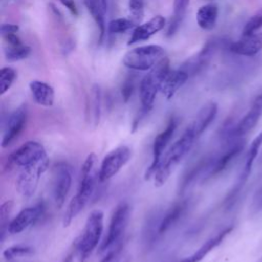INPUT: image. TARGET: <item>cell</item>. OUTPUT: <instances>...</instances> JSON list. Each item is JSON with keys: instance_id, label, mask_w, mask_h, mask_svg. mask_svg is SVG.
I'll return each instance as SVG.
<instances>
[{"instance_id": "28", "label": "cell", "mask_w": 262, "mask_h": 262, "mask_svg": "<svg viewBox=\"0 0 262 262\" xmlns=\"http://www.w3.org/2000/svg\"><path fill=\"white\" fill-rule=\"evenodd\" d=\"M4 54L8 61L21 60L27 58L31 54V47L23 44L15 45V46L8 45L4 49Z\"/></svg>"}, {"instance_id": "24", "label": "cell", "mask_w": 262, "mask_h": 262, "mask_svg": "<svg viewBox=\"0 0 262 262\" xmlns=\"http://www.w3.org/2000/svg\"><path fill=\"white\" fill-rule=\"evenodd\" d=\"M187 208L186 201H180L174 204L161 218L159 224V235H163L166 233L174 224L178 222L181 216L184 214Z\"/></svg>"}, {"instance_id": "26", "label": "cell", "mask_w": 262, "mask_h": 262, "mask_svg": "<svg viewBox=\"0 0 262 262\" xmlns=\"http://www.w3.org/2000/svg\"><path fill=\"white\" fill-rule=\"evenodd\" d=\"M212 159H203L198 164H195L193 167H190L182 176L181 181L179 182V193H183L189 185L205 171L209 172L210 165H211Z\"/></svg>"}, {"instance_id": "25", "label": "cell", "mask_w": 262, "mask_h": 262, "mask_svg": "<svg viewBox=\"0 0 262 262\" xmlns=\"http://www.w3.org/2000/svg\"><path fill=\"white\" fill-rule=\"evenodd\" d=\"M84 4L98 28V31H99L98 41L99 43H101L103 36L105 34L104 13L106 11V8L103 6L101 0H84Z\"/></svg>"}, {"instance_id": "37", "label": "cell", "mask_w": 262, "mask_h": 262, "mask_svg": "<svg viewBox=\"0 0 262 262\" xmlns=\"http://www.w3.org/2000/svg\"><path fill=\"white\" fill-rule=\"evenodd\" d=\"M123 247H124V244H123V241H122L120 244H118L114 248L110 249L107 251V254L102 258V260L100 262H113L119 256V254L122 251Z\"/></svg>"}, {"instance_id": "20", "label": "cell", "mask_w": 262, "mask_h": 262, "mask_svg": "<svg viewBox=\"0 0 262 262\" xmlns=\"http://www.w3.org/2000/svg\"><path fill=\"white\" fill-rule=\"evenodd\" d=\"M188 77V74L181 69L170 71L162 81L160 91L167 99H171L185 84Z\"/></svg>"}, {"instance_id": "40", "label": "cell", "mask_w": 262, "mask_h": 262, "mask_svg": "<svg viewBox=\"0 0 262 262\" xmlns=\"http://www.w3.org/2000/svg\"><path fill=\"white\" fill-rule=\"evenodd\" d=\"M59 2L68 8V10L75 16L78 15V8L75 0H59Z\"/></svg>"}, {"instance_id": "13", "label": "cell", "mask_w": 262, "mask_h": 262, "mask_svg": "<svg viewBox=\"0 0 262 262\" xmlns=\"http://www.w3.org/2000/svg\"><path fill=\"white\" fill-rule=\"evenodd\" d=\"M27 119L28 110L25 104L18 106L15 111H13L10 114L6 121L1 141V146L3 148L8 147L19 136V134L26 127Z\"/></svg>"}, {"instance_id": "31", "label": "cell", "mask_w": 262, "mask_h": 262, "mask_svg": "<svg viewBox=\"0 0 262 262\" xmlns=\"http://www.w3.org/2000/svg\"><path fill=\"white\" fill-rule=\"evenodd\" d=\"M16 78V72L10 67H4L0 70V94L3 95L9 90Z\"/></svg>"}, {"instance_id": "22", "label": "cell", "mask_w": 262, "mask_h": 262, "mask_svg": "<svg viewBox=\"0 0 262 262\" xmlns=\"http://www.w3.org/2000/svg\"><path fill=\"white\" fill-rule=\"evenodd\" d=\"M34 100L42 106H52L54 102V89L46 82L33 80L29 84Z\"/></svg>"}, {"instance_id": "8", "label": "cell", "mask_w": 262, "mask_h": 262, "mask_svg": "<svg viewBox=\"0 0 262 262\" xmlns=\"http://www.w3.org/2000/svg\"><path fill=\"white\" fill-rule=\"evenodd\" d=\"M131 149L127 145H120L111 150L101 161L98 170L99 182H105L115 175L129 162Z\"/></svg>"}, {"instance_id": "23", "label": "cell", "mask_w": 262, "mask_h": 262, "mask_svg": "<svg viewBox=\"0 0 262 262\" xmlns=\"http://www.w3.org/2000/svg\"><path fill=\"white\" fill-rule=\"evenodd\" d=\"M218 5L215 2H208L202 5L196 11V23L199 27L203 30L210 31L216 26L218 18Z\"/></svg>"}, {"instance_id": "19", "label": "cell", "mask_w": 262, "mask_h": 262, "mask_svg": "<svg viewBox=\"0 0 262 262\" xmlns=\"http://www.w3.org/2000/svg\"><path fill=\"white\" fill-rule=\"evenodd\" d=\"M215 48H216L215 42H208L198 54L185 60L179 69L186 72L188 76L195 75L209 62Z\"/></svg>"}, {"instance_id": "38", "label": "cell", "mask_w": 262, "mask_h": 262, "mask_svg": "<svg viewBox=\"0 0 262 262\" xmlns=\"http://www.w3.org/2000/svg\"><path fill=\"white\" fill-rule=\"evenodd\" d=\"M183 17H179L176 15H173L172 18L170 19V23L168 25V29H167V36L171 37L172 35L175 34V32L178 30L181 21H182Z\"/></svg>"}, {"instance_id": "39", "label": "cell", "mask_w": 262, "mask_h": 262, "mask_svg": "<svg viewBox=\"0 0 262 262\" xmlns=\"http://www.w3.org/2000/svg\"><path fill=\"white\" fill-rule=\"evenodd\" d=\"M18 30H19V27L14 24H2L1 28H0L2 36L9 35V34H15L18 32Z\"/></svg>"}, {"instance_id": "35", "label": "cell", "mask_w": 262, "mask_h": 262, "mask_svg": "<svg viewBox=\"0 0 262 262\" xmlns=\"http://www.w3.org/2000/svg\"><path fill=\"white\" fill-rule=\"evenodd\" d=\"M190 0H174L173 2V15L183 17Z\"/></svg>"}, {"instance_id": "5", "label": "cell", "mask_w": 262, "mask_h": 262, "mask_svg": "<svg viewBox=\"0 0 262 262\" xmlns=\"http://www.w3.org/2000/svg\"><path fill=\"white\" fill-rule=\"evenodd\" d=\"M130 219V207L127 203H120L114 210L107 234L99 247V252H106L123 241L124 233Z\"/></svg>"}, {"instance_id": "21", "label": "cell", "mask_w": 262, "mask_h": 262, "mask_svg": "<svg viewBox=\"0 0 262 262\" xmlns=\"http://www.w3.org/2000/svg\"><path fill=\"white\" fill-rule=\"evenodd\" d=\"M232 229H233V226H228L224 228L213 237L207 239L192 255L183 259L180 262H201L212 250H214L223 242V239L232 231Z\"/></svg>"}, {"instance_id": "14", "label": "cell", "mask_w": 262, "mask_h": 262, "mask_svg": "<svg viewBox=\"0 0 262 262\" xmlns=\"http://www.w3.org/2000/svg\"><path fill=\"white\" fill-rule=\"evenodd\" d=\"M43 214V206L37 205L23 209L9 223L8 232L10 234H17L32 225H34Z\"/></svg>"}, {"instance_id": "33", "label": "cell", "mask_w": 262, "mask_h": 262, "mask_svg": "<svg viewBox=\"0 0 262 262\" xmlns=\"http://www.w3.org/2000/svg\"><path fill=\"white\" fill-rule=\"evenodd\" d=\"M262 28V8L256 11L246 23L243 29V36L251 35L258 32Z\"/></svg>"}, {"instance_id": "11", "label": "cell", "mask_w": 262, "mask_h": 262, "mask_svg": "<svg viewBox=\"0 0 262 262\" xmlns=\"http://www.w3.org/2000/svg\"><path fill=\"white\" fill-rule=\"evenodd\" d=\"M48 164L49 160L47 158L38 164L23 168L16 179V188L23 196L31 198L35 193L42 175L48 168Z\"/></svg>"}, {"instance_id": "1", "label": "cell", "mask_w": 262, "mask_h": 262, "mask_svg": "<svg viewBox=\"0 0 262 262\" xmlns=\"http://www.w3.org/2000/svg\"><path fill=\"white\" fill-rule=\"evenodd\" d=\"M170 71V60L168 57L164 56L140 81L139 97L141 102V110L133 121L131 131L132 133L137 130L141 121L152 108L157 93L160 91L161 83Z\"/></svg>"}, {"instance_id": "15", "label": "cell", "mask_w": 262, "mask_h": 262, "mask_svg": "<svg viewBox=\"0 0 262 262\" xmlns=\"http://www.w3.org/2000/svg\"><path fill=\"white\" fill-rule=\"evenodd\" d=\"M245 147L244 140H234L231 144L216 159H212L210 169L208 172V177H213L223 172L229 164L241 154Z\"/></svg>"}, {"instance_id": "34", "label": "cell", "mask_w": 262, "mask_h": 262, "mask_svg": "<svg viewBox=\"0 0 262 262\" xmlns=\"http://www.w3.org/2000/svg\"><path fill=\"white\" fill-rule=\"evenodd\" d=\"M128 7L131 19L138 25L144 15V0H129Z\"/></svg>"}, {"instance_id": "36", "label": "cell", "mask_w": 262, "mask_h": 262, "mask_svg": "<svg viewBox=\"0 0 262 262\" xmlns=\"http://www.w3.org/2000/svg\"><path fill=\"white\" fill-rule=\"evenodd\" d=\"M133 90H134V81H133V79L129 78L124 82V84L122 86V90H121L122 97L125 102H127L130 99L131 95L133 93Z\"/></svg>"}, {"instance_id": "30", "label": "cell", "mask_w": 262, "mask_h": 262, "mask_svg": "<svg viewBox=\"0 0 262 262\" xmlns=\"http://www.w3.org/2000/svg\"><path fill=\"white\" fill-rule=\"evenodd\" d=\"M134 26L135 24L131 18L120 17V18H115L108 23L107 31L111 34H122L132 29Z\"/></svg>"}, {"instance_id": "3", "label": "cell", "mask_w": 262, "mask_h": 262, "mask_svg": "<svg viewBox=\"0 0 262 262\" xmlns=\"http://www.w3.org/2000/svg\"><path fill=\"white\" fill-rule=\"evenodd\" d=\"M103 217L102 211H92L86 220L81 235L76 239L75 248L80 255L81 262H85L97 247L103 230Z\"/></svg>"}, {"instance_id": "44", "label": "cell", "mask_w": 262, "mask_h": 262, "mask_svg": "<svg viewBox=\"0 0 262 262\" xmlns=\"http://www.w3.org/2000/svg\"><path fill=\"white\" fill-rule=\"evenodd\" d=\"M101 2H102V4H103V6L106 8L107 7V0H101ZM107 9V8H106Z\"/></svg>"}, {"instance_id": "42", "label": "cell", "mask_w": 262, "mask_h": 262, "mask_svg": "<svg viewBox=\"0 0 262 262\" xmlns=\"http://www.w3.org/2000/svg\"><path fill=\"white\" fill-rule=\"evenodd\" d=\"M5 42L8 44V45H11V46H15V45H19L21 44L20 42V39L15 35V34H9V35H5L3 36Z\"/></svg>"}, {"instance_id": "7", "label": "cell", "mask_w": 262, "mask_h": 262, "mask_svg": "<svg viewBox=\"0 0 262 262\" xmlns=\"http://www.w3.org/2000/svg\"><path fill=\"white\" fill-rule=\"evenodd\" d=\"M261 116H262V88L255 95L250 110L239 120V122L234 126H231L224 130L225 138L229 140H236L237 138L246 135L257 125Z\"/></svg>"}, {"instance_id": "29", "label": "cell", "mask_w": 262, "mask_h": 262, "mask_svg": "<svg viewBox=\"0 0 262 262\" xmlns=\"http://www.w3.org/2000/svg\"><path fill=\"white\" fill-rule=\"evenodd\" d=\"M35 253L34 249L30 246H24V245H14L3 252V257L6 260H12L19 257H29L32 256Z\"/></svg>"}, {"instance_id": "32", "label": "cell", "mask_w": 262, "mask_h": 262, "mask_svg": "<svg viewBox=\"0 0 262 262\" xmlns=\"http://www.w3.org/2000/svg\"><path fill=\"white\" fill-rule=\"evenodd\" d=\"M100 101H101L100 88L99 86L94 85L91 91V112H92V121H93L94 127L98 125L99 119H100Z\"/></svg>"}, {"instance_id": "4", "label": "cell", "mask_w": 262, "mask_h": 262, "mask_svg": "<svg viewBox=\"0 0 262 262\" xmlns=\"http://www.w3.org/2000/svg\"><path fill=\"white\" fill-rule=\"evenodd\" d=\"M165 50L157 44L144 45L129 50L123 56V64L134 71H149L163 57Z\"/></svg>"}, {"instance_id": "43", "label": "cell", "mask_w": 262, "mask_h": 262, "mask_svg": "<svg viewBox=\"0 0 262 262\" xmlns=\"http://www.w3.org/2000/svg\"><path fill=\"white\" fill-rule=\"evenodd\" d=\"M73 259H74V254H73V252H72V253H70L69 255H67V256L64 257V259L62 260V262H73Z\"/></svg>"}, {"instance_id": "10", "label": "cell", "mask_w": 262, "mask_h": 262, "mask_svg": "<svg viewBox=\"0 0 262 262\" xmlns=\"http://www.w3.org/2000/svg\"><path fill=\"white\" fill-rule=\"evenodd\" d=\"M177 125H178V120L175 117H171L165 129L156 136L152 144V160L144 174L145 180H149L151 177H154L158 169V166L160 164V161L163 157V154L176 131Z\"/></svg>"}, {"instance_id": "41", "label": "cell", "mask_w": 262, "mask_h": 262, "mask_svg": "<svg viewBox=\"0 0 262 262\" xmlns=\"http://www.w3.org/2000/svg\"><path fill=\"white\" fill-rule=\"evenodd\" d=\"M253 206L255 210H259L262 208V186L257 190L253 198Z\"/></svg>"}, {"instance_id": "27", "label": "cell", "mask_w": 262, "mask_h": 262, "mask_svg": "<svg viewBox=\"0 0 262 262\" xmlns=\"http://www.w3.org/2000/svg\"><path fill=\"white\" fill-rule=\"evenodd\" d=\"M13 208V202L11 200L5 201L0 206V241L3 242L6 232L8 233L9 225V216Z\"/></svg>"}, {"instance_id": "12", "label": "cell", "mask_w": 262, "mask_h": 262, "mask_svg": "<svg viewBox=\"0 0 262 262\" xmlns=\"http://www.w3.org/2000/svg\"><path fill=\"white\" fill-rule=\"evenodd\" d=\"M261 145H262V130L252 141V143L250 145V148H249V150L246 155V160H245L244 167H243V169H242V171H241L232 189L229 191V193L227 194V196L225 199V203L228 206L231 205V203L235 199L236 194L241 191V189L243 188V186L247 182V180H248V178L251 174V171H252V168H253V165H254V161H255V159L258 155V151H259Z\"/></svg>"}, {"instance_id": "9", "label": "cell", "mask_w": 262, "mask_h": 262, "mask_svg": "<svg viewBox=\"0 0 262 262\" xmlns=\"http://www.w3.org/2000/svg\"><path fill=\"white\" fill-rule=\"evenodd\" d=\"M51 184L55 205L60 209L72 186V167L67 162H58L53 166Z\"/></svg>"}, {"instance_id": "2", "label": "cell", "mask_w": 262, "mask_h": 262, "mask_svg": "<svg viewBox=\"0 0 262 262\" xmlns=\"http://www.w3.org/2000/svg\"><path fill=\"white\" fill-rule=\"evenodd\" d=\"M198 137L194 135L192 130L187 127L181 137H179L162 157L158 169L154 175L155 185L160 187L163 186L169 179L171 173L175 167L183 160L188 151L193 146L194 141Z\"/></svg>"}, {"instance_id": "6", "label": "cell", "mask_w": 262, "mask_h": 262, "mask_svg": "<svg viewBox=\"0 0 262 262\" xmlns=\"http://www.w3.org/2000/svg\"><path fill=\"white\" fill-rule=\"evenodd\" d=\"M46 149L42 143L34 140H30L21 144L13 152H11L7 159L8 167H29L40 163L47 159Z\"/></svg>"}, {"instance_id": "17", "label": "cell", "mask_w": 262, "mask_h": 262, "mask_svg": "<svg viewBox=\"0 0 262 262\" xmlns=\"http://www.w3.org/2000/svg\"><path fill=\"white\" fill-rule=\"evenodd\" d=\"M165 25H166V19L164 16L156 15V16L151 17L146 23L138 25L134 29L127 44L130 46V45H133L140 41L149 39L151 36H154L158 32H160L161 30H163Z\"/></svg>"}, {"instance_id": "18", "label": "cell", "mask_w": 262, "mask_h": 262, "mask_svg": "<svg viewBox=\"0 0 262 262\" xmlns=\"http://www.w3.org/2000/svg\"><path fill=\"white\" fill-rule=\"evenodd\" d=\"M217 112H218V104L214 101H210L204 104L200 108L193 121L188 126L198 138L205 132V130L214 121L217 115Z\"/></svg>"}, {"instance_id": "16", "label": "cell", "mask_w": 262, "mask_h": 262, "mask_svg": "<svg viewBox=\"0 0 262 262\" xmlns=\"http://www.w3.org/2000/svg\"><path fill=\"white\" fill-rule=\"evenodd\" d=\"M262 49V32L242 36V38L230 44L229 50L237 55L252 57Z\"/></svg>"}]
</instances>
